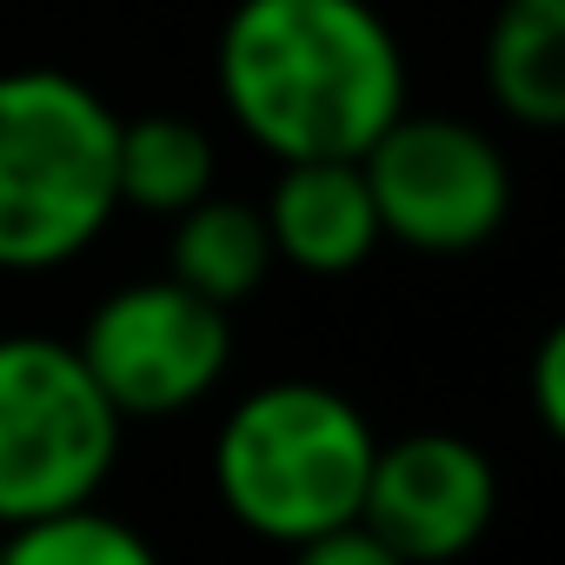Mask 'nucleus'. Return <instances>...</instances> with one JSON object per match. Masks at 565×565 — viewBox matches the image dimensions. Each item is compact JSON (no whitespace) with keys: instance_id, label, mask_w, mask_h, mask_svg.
I'll return each instance as SVG.
<instances>
[{"instance_id":"4468645a","label":"nucleus","mask_w":565,"mask_h":565,"mask_svg":"<svg viewBox=\"0 0 565 565\" xmlns=\"http://www.w3.org/2000/svg\"><path fill=\"white\" fill-rule=\"evenodd\" d=\"M532 413L545 439L565 433V333L558 327L539 340V360H532Z\"/></svg>"},{"instance_id":"6e6552de","label":"nucleus","mask_w":565,"mask_h":565,"mask_svg":"<svg viewBox=\"0 0 565 565\" xmlns=\"http://www.w3.org/2000/svg\"><path fill=\"white\" fill-rule=\"evenodd\" d=\"M259 213L273 233V259H287L313 279H340L366 266L380 246V213L360 160H287Z\"/></svg>"},{"instance_id":"20e7f679","label":"nucleus","mask_w":565,"mask_h":565,"mask_svg":"<svg viewBox=\"0 0 565 565\" xmlns=\"http://www.w3.org/2000/svg\"><path fill=\"white\" fill-rule=\"evenodd\" d=\"M120 413L81 366L74 340H0V525L94 505L120 466Z\"/></svg>"},{"instance_id":"ddd939ff","label":"nucleus","mask_w":565,"mask_h":565,"mask_svg":"<svg viewBox=\"0 0 565 565\" xmlns=\"http://www.w3.org/2000/svg\"><path fill=\"white\" fill-rule=\"evenodd\" d=\"M294 565H406V558L353 519V525H333L320 539H300L294 545Z\"/></svg>"},{"instance_id":"39448f33","label":"nucleus","mask_w":565,"mask_h":565,"mask_svg":"<svg viewBox=\"0 0 565 565\" xmlns=\"http://www.w3.org/2000/svg\"><path fill=\"white\" fill-rule=\"evenodd\" d=\"M380 239L413 253H472L512 213V167L505 153L446 114H393L386 134L360 153Z\"/></svg>"},{"instance_id":"9d476101","label":"nucleus","mask_w":565,"mask_h":565,"mask_svg":"<svg viewBox=\"0 0 565 565\" xmlns=\"http://www.w3.org/2000/svg\"><path fill=\"white\" fill-rule=\"evenodd\" d=\"M266 273H273V233H266L259 206L206 193L186 213H173L167 279H180L186 294H200L213 307H239L266 287Z\"/></svg>"},{"instance_id":"f03ea898","label":"nucleus","mask_w":565,"mask_h":565,"mask_svg":"<svg viewBox=\"0 0 565 565\" xmlns=\"http://www.w3.org/2000/svg\"><path fill=\"white\" fill-rule=\"evenodd\" d=\"M120 114L61 67L0 74V273L81 259L120 213Z\"/></svg>"},{"instance_id":"423d86ee","label":"nucleus","mask_w":565,"mask_h":565,"mask_svg":"<svg viewBox=\"0 0 565 565\" xmlns=\"http://www.w3.org/2000/svg\"><path fill=\"white\" fill-rule=\"evenodd\" d=\"M74 353L120 419H167L226 380L233 327L180 279H134L87 313Z\"/></svg>"},{"instance_id":"f257e3e1","label":"nucleus","mask_w":565,"mask_h":565,"mask_svg":"<svg viewBox=\"0 0 565 565\" xmlns=\"http://www.w3.org/2000/svg\"><path fill=\"white\" fill-rule=\"evenodd\" d=\"M213 81L279 167L360 160L406 114V54L373 0H233Z\"/></svg>"},{"instance_id":"0eeeda50","label":"nucleus","mask_w":565,"mask_h":565,"mask_svg":"<svg viewBox=\"0 0 565 565\" xmlns=\"http://www.w3.org/2000/svg\"><path fill=\"white\" fill-rule=\"evenodd\" d=\"M499 512L492 459L459 433H406L393 446H373L360 525L386 539L406 565H446L466 558Z\"/></svg>"},{"instance_id":"1a4fd4ad","label":"nucleus","mask_w":565,"mask_h":565,"mask_svg":"<svg viewBox=\"0 0 565 565\" xmlns=\"http://www.w3.org/2000/svg\"><path fill=\"white\" fill-rule=\"evenodd\" d=\"M486 94L532 134L565 127V0H499L486 28Z\"/></svg>"},{"instance_id":"9b49d317","label":"nucleus","mask_w":565,"mask_h":565,"mask_svg":"<svg viewBox=\"0 0 565 565\" xmlns=\"http://www.w3.org/2000/svg\"><path fill=\"white\" fill-rule=\"evenodd\" d=\"M114 186L120 206L140 213H186L193 200L213 193V140L180 120V114H140L120 120V147H114Z\"/></svg>"},{"instance_id":"f8f14e48","label":"nucleus","mask_w":565,"mask_h":565,"mask_svg":"<svg viewBox=\"0 0 565 565\" xmlns=\"http://www.w3.org/2000/svg\"><path fill=\"white\" fill-rule=\"evenodd\" d=\"M0 565H160V552L127 519H114L100 505H74V512L8 525Z\"/></svg>"},{"instance_id":"7ed1b4c3","label":"nucleus","mask_w":565,"mask_h":565,"mask_svg":"<svg viewBox=\"0 0 565 565\" xmlns=\"http://www.w3.org/2000/svg\"><path fill=\"white\" fill-rule=\"evenodd\" d=\"M366 413L320 380L253 386L213 439V492L266 545H300L360 519L373 472Z\"/></svg>"}]
</instances>
